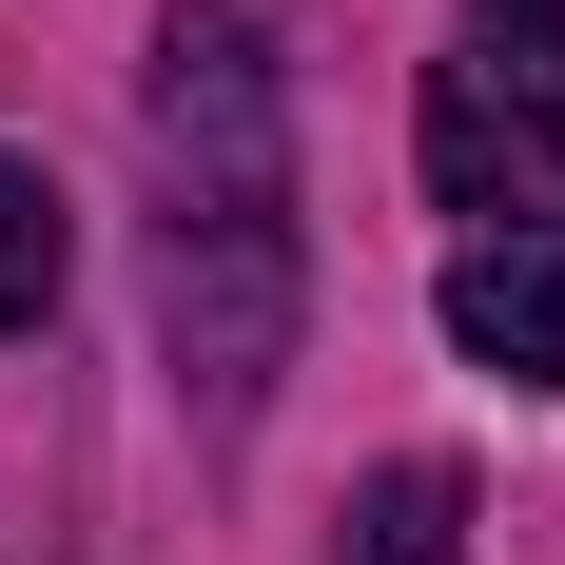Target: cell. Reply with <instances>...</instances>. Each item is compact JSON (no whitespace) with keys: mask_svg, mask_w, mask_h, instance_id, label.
Wrapping results in <instances>:
<instances>
[{"mask_svg":"<svg viewBox=\"0 0 565 565\" xmlns=\"http://www.w3.org/2000/svg\"><path fill=\"white\" fill-rule=\"evenodd\" d=\"M409 157H429V195H449V215L526 234V215L565 195V117H546V78H508V58H429V98H409Z\"/></svg>","mask_w":565,"mask_h":565,"instance_id":"cell-1","label":"cell"},{"mask_svg":"<svg viewBox=\"0 0 565 565\" xmlns=\"http://www.w3.org/2000/svg\"><path fill=\"white\" fill-rule=\"evenodd\" d=\"M449 351L508 371V391H565V234H468L449 254Z\"/></svg>","mask_w":565,"mask_h":565,"instance_id":"cell-2","label":"cell"},{"mask_svg":"<svg viewBox=\"0 0 565 565\" xmlns=\"http://www.w3.org/2000/svg\"><path fill=\"white\" fill-rule=\"evenodd\" d=\"M351 565H468V468H371V508H351Z\"/></svg>","mask_w":565,"mask_h":565,"instance_id":"cell-3","label":"cell"},{"mask_svg":"<svg viewBox=\"0 0 565 565\" xmlns=\"http://www.w3.org/2000/svg\"><path fill=\"white\" fill-rule=\"evenodd\" d=\"M58 254H78V234H58V175L0 157V332H40V312H58Z\"/></svg>","mask_w":565,"mask_h":565,"instance_id":"cell-4","label":"cell"},{"mask_svg":"<svg viewBox=\"0 0 565 565\" xmlns=\"http://www.w3.org/2000/svg\"><path fill=\"white\" fill-rule=\"evenodd\" d=\"M488 20V58H526V78H565V0H468Z\"/></svg>","mask_w":565,"mask_h":565,"instance_id":"cell-5","label":"cell"}]
</instances>
